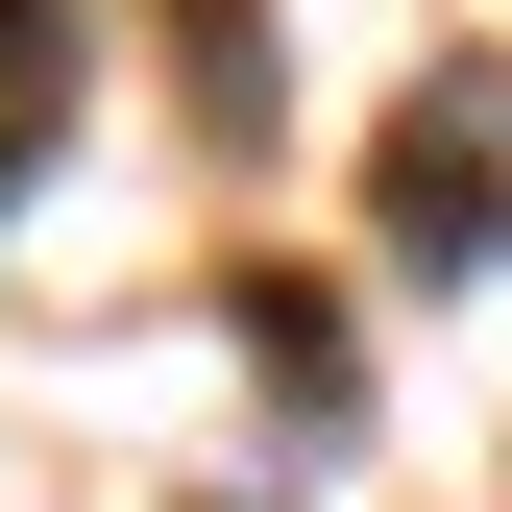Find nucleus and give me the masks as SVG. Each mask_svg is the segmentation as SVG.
Here are the masks:
<instances>
[{
    "mask_svg": "<svg viewBox=\"0 0 512 512\" xmlns=\"http://www.w3.org/2000/svg\"><path fill=\"white\" fill-rule=\"evenodd\" d=\"M391 269H439V293L512 269V122L488 98H415L391 122Z\"/></svg>",
    "mask_w": 512,
    "mask_h": 512,
    "instance_id": "f257e3e1",
    "label": "nucleus"
},
{
    "mask_svg": "<svg viewBox=\"0 0 512 512\" xmlns=\"http://www.w3.org/2000/svg\"><path fill=\"white\" fill-rule=\"evenodd\" d=\"M49 147H74V0H0V220H25Z\"/></svg>",
    "mask_w": 512,
    "mask_h": 512,
    "instance_id": "f03ea898",
    "label": "nucleus"
},
{
    "mask_svg": "<svg viewBox=\"0 0 512 512\" xmlns=\"http://www.w3.org/2000/svg\"><path fill=\"white\" fill-rule=\"evenodd\" d=\"M244 342H269V391H293V439H342V317H317V293H244Z\"/></svg>",
    "mask_w": 512,
    "mask_h": 512,
    "instance_id": "7ed1b4c3",
    "label": "nucleus"
}]
</instances>
